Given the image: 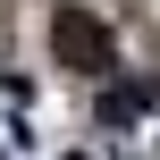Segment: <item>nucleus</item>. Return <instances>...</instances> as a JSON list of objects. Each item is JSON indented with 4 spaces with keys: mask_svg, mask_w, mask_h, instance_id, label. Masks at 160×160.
Instances as JSON below:
<instances>
[{
    "mask_svg": "<svg viewBox=\"0 0 160 160\" xmlns=\"http://www.w3.org/2000/svg\"><path fill=\"white\" fill-rule=\"evenodd\" d=\"M51 59L68 68V76H110L118 68V42H110V25L93 17V8H51Z\"/></svg>",
    "mask_w": 160,
    "mask_h": 160,
    "instance_id": "nucleus-1",
    "label": "nucleus"
}]
</instances>
